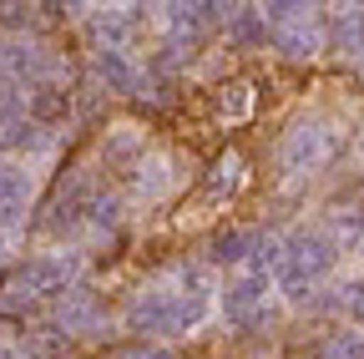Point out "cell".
Here are the masks:
<instances>
[{"instance_id": "10", "label": "cell", "mask_w": 364, "mask_h": 359, "mask_svg": "<svg viewBox=\"0 0 364 359\" xmlns=\"http://www.w3.org/2000/svg\"><path fill=\"white\" fill-rule=\"evenodd\" d=\"M243 183H248V157L243 152H218L213 157V167H208V193L213 198H233V193H243Z\"/></svg>"}, {"instance_id": "7", "label": "cell", "mask_w": 364, "mask_h": 359, "mask_svg": "<svg viewBox=\"0 0 364 359\" xmlns=\"http://www.w3.org/2000/svg\"><path fill=\"white\" fill-rule=\"evenodd\" d=\"M162 21L172 31V51H188V46H203V36L223 21V6H208V0H198V6H162Z\"/></svg>"}, {"instance_id": "13", "label": "cell", "mask_w": 364, "mask_h": 359, "mask_svg": "<svg viewBox=\"0 0 364 359\" xmlns=\"http://www.w3.org/2000/svg\"><path fill=\"white\" fill-rule=\"evenodd\" d=\"M324 233H329V243H334L339 253L359 248V243H364V213H359V208H334L329 223H324Z\"/></svg>"}, {"instance_id": "20", "label": "cell", "mask_w": 364, "mask_h": 359, "mask_svg": "<svg viewBox=\"0 0 364 359\" xmlns=\"http://www.w3.org/2000/svg\"><path fill=\"white\" fill-rule=\"evenodd\" d=\"M136 147H142V132H132V127H122L117 137H112V147H107V157H132Z\"/></svg>"}, {"instance_id": "5", "label": "cell", "mask_w": 364, "mask_h": 359, "mask_svg": "<svg viewBox=\"0 0 364 359\" xmlns=\"http://www.w3.org/2000/svg\"><path fill=\"white\" fill-rule=\"evenodd\" d=\"M56 329L61 334H81V339H102L107 334V309L91 289H66L56 304Z\"/></svg>"}, {"instance_id": "12", "label": "cell", "mask_w": 364, "mask_h": 359, "mask_svg": "<svg viewBox=\"0 0 364 359\" xmlns=\"http://www.w3.org/2000/svg\"><path fill=\"white\" fill-rule=\"evenodd\" d=\"M132 6H122V11H97L91 16V36H97V51H122V41H127V31H132Z\"/></svg>"}, {"instance_id": "17", "label": "cell", "mask_w": 364, "mask_h": 359, "mask_svg": "<svg viewBox=\"0 0 364 359\" xmlns=\"http://www.w3.org/2000/svg\"><path fill=\"white\" fill-rule=\"evenodd\" d=\"M318 359H364V334L359 329H339L318 344Z\"/></svg>"}, {"instance_id": "8", "label": "cell", "mask_w": 364, "mask_h": 359, "mask_svg": "<svg viewBox=\"0 0 364 359\" xmlns=\"http://www.w3.org/2000/svg\"><path fill=\"white\" fill-rule=\"evenodd\" d=\"M268 36H273V46H279L284 56H294V61H309V56L324 51V21H318L314 11L289 21V26H279V31H268Z\"/></svg>"}, {"instance_id": "2", "label": "cell", "mask_w": 364, "mask_h": 359, "mask_svg": "<svg viewBox=\"0 0 364 359\" xmlns=\"http://www.w3.org/2000/svg\"><path fill=\"white\" fill-rule=\"evenodd\" d=\"M81 268V258L76 253H36V258H26V263H16L6 279H0V309H26L31 299H41V294H61L66 284H71V274Z\"/></svg>"}, {"instance_id": "16", "label": "cell", "mask_w": 364, "mask_h": 359, "mask_svg": "<svg viewBox=\"0 0 364 359\" xmlns=\"http://www.w3.org/2000/svg\"><path fill=\"white\" fill-rule=\"evenodd\" d=\"M248 248H253V233H218L208 258L213 263H248Z\"/></svg>"}, {"instance_id": "21", "label": "cell", "mask_w": 364, "mask_h": 359, "mask_svg": "<svg viewBox=\"0 0 364 359\" xmlns=\"http://www.w3.org/2000/svg\"><path fill=\"white\" fill-rule=\"evenodd\" d=\"M117 359H177V354L162 349V344H136V349H122Z\"/></svg>"}, {"instance_id": "1", "label": "cell", "mask_w": 364, "mask_h": 359, "mask_svg": "<svg viewBox=\"0 0 364 359\" xmlns=\"http://www.w3.org/2000/svg\"><path fill=\"white\" fill-rule=\"evenodd\" d=\"M208 319V294L188 289V294H136L127 304V329L142 339H162V334H193Z\"/></svg>"}, {"instance_id": "22", "label": "cell", "mask_w": 364, "mask_h": 359, "mask_svg": "<svg viewBox=\"0 0 364 359\" xmlns=\"http://www.w3.org/2000/svg\"><path fill=\"white\" fill-rule=\"evenodd\" d=\"M0 359H36L26 344H11V339H0Z\"/></svg>"}, {"instance_id": "18", "label": "cell", "mask_w": 364, "mask_h": 359, "mask_svg": "<svg viewBox=\"0 0 364 359\" xmlns=\"http://www.w3.org/2000/svg\"><path fill=\"white\" fill-rule=\"evenodd\" d=\"M339 309H349V319L364 324V279H349V284L339 289Z\"/></svg>"}, {"instance_id": "4", "label": "cell", "mask_w": 364, "mask_h": 359, "mask_svg": "<svg viewBox=\"0 0 364 359\" xmlns=\"http://www.w3.org/2000/svg\"><path fill=\"white\" fill-rule=\"evenodd\" d=\"M339 263V248L329 243V233L324 228H299V233H289L284 238V268H294L299 279H324L329 268Z\"/></svg>"}, {"instance_id": "19", "label": "cell", "mask_w": 364, "mask_h": 359, "mask_svg": "<svg viewBox=\"0 0 364 359\" xmlns=\"http://www.w3.org/2000/svg\"><path fill=\"white\" fill-rule=\"evenodd\" d=\"M86 208H91V223H97V228H117V213H122L117 198H91Z\"/></svg>"}, {"instance_id": "23", "label": "cell", "mask_w": 364, "mask_h": 359, "mask_svg": "<svg viewBox=\"0 0 364 359\" xmlns=\"http://www.w3.org/2000/svg\"><path fill=\"white\" fill-rule=\"evenodd\" d=\"M359 56H364V51H359Z\"/></svg>"}, {"instance_id": "9", "label": "cell", "mask_w": 364, "mask_h": 359, "mask_svg": "<svg viewBox=\"0 0 364 359\" xmlns=\"http://www.w3.org/2000/svg\"><path fill=\"white\" fill-rule=\"evenodd\" d=\"M223 31H228V46H238V51L268 46V26L258 16V6H223Z\"/></svg>"}, {"instance_id": "15", "label": "cell", "mask_w": 364, "mask_h": 359, "mask_svg": "<svg viewBox=\"0 0 364 359\" xmlns=\"http://www.w3.org/2000/svg\"><path fill=\"white\" fill-rule=\"evenodd\" d=\"M253 102H258V97H253V86H248V81H228L223 92H218L213 107H218V117H223L228 127H238V122L253 117Z\"/></svg>"}, {"instance_id": "3", "label": "cell", "mask_w": 364, "mask_h": 359, "mask_svg": "<svg viewBox=\"0 0 364 359\" xmlns=\"http://www.w3.org/2000/svg\"><path fill=\"white\" fill-rule=\"evenodd\" d=\"M334 152V132L324 117H299L289 132H284V147H279V162L284 172H314V167H324Z\"/></svg>"}, {"instance_id": "6", "label": "cell", "mask_w": 364, "mask_h": 359, "mask_svg": "<svg viewBox=\"0 0 364 359\" xmlns=\"http://www.w3.org/2000/svg\"><path fill=\"white\" fill-rule=\"evenodd\" d=\"M223 314H228V324H238V329H263L273 314H268V279H238L233 289L223 294Z\"/></svg>"}, {"instance_id": "14", "label": "cell", "mask_w": 364, "mask_h": 359, "mask_svg": "<svg viewBox=\"0 0 364 359\" xmlns=\"http://www.w3.org/2000/svg\"><path fill=\"white\" fill-rule=\"evenodd\" d=\"M26 112H31L36 127H51V122H61L71 112V92H61V86H36L31 102H26Z\"/></svg>"}, {"instance_id": "11", "label": "cell", "mask_w": 364, "mask_h": 359, "mask_svg": "<svg viewBox=\"0 0 364 359\" xmlns=\"http://www.w3.org/2000/svg\"><path fill=\"white\" fill-rule=\"evenodd\" d=\"M91 71H97V81L107 92H136V81H142V71H136L122 51H97L91 56Z\"/></svg>"}]
</instances>
